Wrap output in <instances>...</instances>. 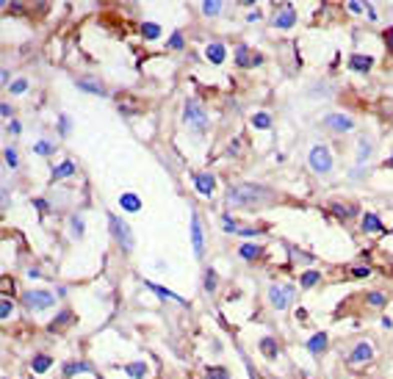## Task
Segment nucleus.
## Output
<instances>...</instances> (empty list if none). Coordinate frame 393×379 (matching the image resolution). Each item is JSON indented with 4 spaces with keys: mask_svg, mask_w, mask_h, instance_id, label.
<instances>
[{
    "mask_svg": "<svg viewBox=\"0 0 393 379\" xmlns=\"http://www.w3.org/2000/svg\"><path fill=\"white\" fill-rule=\"evenodd\" d=\"M266 200H268V194L260 186H236V188H230V194H227L230 205H260V202H266Z\"/></svg>",
    "mask_w": 393,
    "mask_h": 379,
    "instance_id": "nucleus-1",
    "label": "nucleus"
},
{
    "mask_svg": "<svg viewBox=\"0 0 393 379\" xmlns=\"http://www.w3.org/2000/svg\"><path fill=\"white\" fill-rule=\"evenodd\" d=\"M183 116H186V124H191L194 130H205V128H208V114H205V108L200 106L196 100H188V102H186Z\"/></svg>",
    "mask_w": 393,
    "mask_h": 379,
    "instance_id": "nucleus-2",
    "label": "nucleus"
},
{
    "mask_svg": "<svg viewBox=\"0 0 393 379\" xmlns=\"http://www.w3.org/2000/svg\"><path fill=\"white\" fill-rule=\"evenodd\" d=\"M310 169L318 174H327L330 169H332V155H330V150L324 147V144H316V147L310 150Z\"/></svg>",
    "mask_w": 393,
    "mask_h": 379,
    "instance_id": "nucleus-3",
    "label": "nucleus"
},
{
    "mask_svg": "<svg viewBox=\"0 0 393 379\" xmlns=\"http://www.w3.org/2000/svg\"><path fill=\"white\" fill-rule=\"evenodd\" d=\"M22 302H25V308H28V310H48L56 299H53L50 290H28V294L22 296Z\"/></svg>",
    "mask_w": 393,
    "mask_h": 379,
    "instance_id": "nucleus-4",
    "label": "nucleus"
},
{
    "mask_svg": "<svg viewBox=\"0 0 393 379\" xmlns=\"http://www.w3.org/2000/svg\"><path fill=\"white\" fill-rule=\"evenodd\" d=\"M108 224H111V232L116 236V241L122 244L125 249H133V236H130V227L125 224V222L120 219L116 214H111L108 216Z\"/></svg>",
    "mask_w": 393,
    "mask_h": 379,
    "instance_id": "nucleus-5",
    "label": "nucleus"
},
{
    "mask_svg": "<svg viewBox=\"0 0 393 379\" xmlns=\"http://www.w3.org/2000/svg\"><path fill=\"white\" fill-rule=\"evenodd\" d=\"M291 296H294V285H272V288H268V302L277 310H286Z\"/></svg>",
    "mask_w": 393,
    "mask_h": 379,
    "instance_id": "nucleus-6",
    "label": "nucleus"
},
{
    "mask_svg": "<svg viewBox=\"0 0 393 379\" xmlns=\"http://www.w3.org/2000/svg\"><path fill=\"white\" fill-rule=\"evenodd\" d=\"M191 246H194V255L202 258L205 255V236H202V224H200V216H191Z\"/></svg>",
    "mask_w": 393,
    "mask_h": 379,
    "instance_id": "nucleus-7",
    "label": "nucleus"
},
{
    "mask_svg": "<svg viewBox=\"0 0 393 379\" xmlns=\"http://www.w3.org/2000/svg\"><path fill=\"white\" fill-rule=\"evenodd\" d=\"M263 61V56L260 53H255V50H250V48H236V64L238 66H258Z\"/></svg>",
    "mask_w": 393,
    "mask_h": 379,
    "instance_id": "nucleus-8",
    "label": "nucleus"
},
{
    "mask_svg": "<svg viewBox=\"0 0 393 379\" xmlns=\"http://www.w3.org/2000/svg\"><path fill=\"white\" fill-rule=\"evenodd\" d=\"M324 124H327V128H332V130H338V133H346V130H352V128H354L352 116H344V114H327V116H324Z\"/></svg>",
    "mask_w": 393,
    "mask_h": 379,
    "instance_id": "nucleus-9",
    "label": "nucleus"
},
{
    "mask_svg": "<svg viewBox=\"0 0 393 379\" xmlns=\"http://www.w3.org/2000/svg\"><path fill=\"white\" fill-rule=\"evenodd\" d=\"M194 183H196V191H200L202 196H210V194H214V188H216V178H214V174H208V172L196 174Z\"/></svg>",
    "mask_w": 393,
    "mask_h": 379,
    "instance_id": "nucleus-10",
    "label": "nucleus"
},
{
    "mask_svg": "<svg viewBox=\"0 0 393 379\" xmlns=\"http://www.w3.org/2000/svg\"><path fill=\"white\" fill-rule=\"evenodd\" d=\"M294 22H296V12H294V8H282V12H277V17L272 20L274 28H291Z\"/></svg>",
    "mask_w": 393,
    "mask_h": 379,
    "instance_id": "nucleus-11",
    "label": "nucleus"
},
{
    "mask_svg": "<svg viewBox=\"0 0 393 379\" xmlns=\"http://www.w3.org/2000/svg\"><path fill=\"white\" fill-rule=\"evenodd\" d=\"M120 205H122V210H128V214H136V210H142V200H138L133 191H125V194L120 196Z\"/></svg>",
    "mask_w": 393,
    "mask_h": 379,
    "instance_id": "nucleus-12",
    "label": "nucleus"
},
{
    "mask_svg": "<svg viewBox=\"0 0 393 379\" xmlns=\"http://www.w3.org/2000/svg\"><path fill=\"white\" fill-rule=\"evenodd\" d=\"M371 354H374L371 344H358L354 349H352V354H349V362H363V360H371Z\"/></svg>",
    "mask_w": 393,
    "mask_h": 379,
    "instance_id": "nucleus-13",
    "label": "nucleus"
},
{
    "mask_svg": "<svg viewBox=\"0 0 393 379\" xmlns=\"http://www.w3.org/2000/svg\"><path fill=\"white\" fill-rule=\"evenodd\" d=\"M349 66L354 72H368L371 66H374V58H371V56H360L358 53V56H352V58H349Z\"/></svg>",
    "mask_w": 393,
    "mask_h": 379,
    "instance_id": "nucleus-14",
    "label": "nucleus"
},
{
    "mask_svg": "<svg viewBox=\"0 0 393 379\" xmlns=\"http://www.w3.org/2000/svg\"><path fill=\"white\" fill-rule=\"evenodd\" d=\"M363 230L366 232H385V227H382V222H380L376 214H366L363 216Z\"/></svg>",
    "mask_w": 393,
    "mask_h": 379,
    "instance_id": "nucleus-15",
    "label": "nucleus"
},
{
    "mask_svg": "<svg viewBox=\"0 0 393 379\" xmlns=\"http://www.w3.org/2000/svg\"><path fill=\"white\" fill-rule=\"evenodd\" d=\"M205 56H208V61H210V64H222V61H224V48H222L219 42H214V44H208Z\"/></svg>",
    "mask_w": 393,
    "mask_h": 379,
    "instance_id": "nucleus-16",
    "label": "nucleus"
},
{
    "mask_svg": "<svg viewBox=\"0 0 393 379\" xmlns=\"http://www.w3.org/2000/svg\"><path fill=\"white\" fill-rule=\"evenodd\" d=\"M324 346H327V335H324V332H318V335H313V338L308 340V349L313 352V354L324 352Z\"/></svg>",
    "mask_w": 393,
    "mask_h": 379,
    "instance_id": "nucleus-17",
    "label": "nucleus"
},
{
    "mask_svg": "<svg viewBox=\"0 0 393 379\" xmlns=\"http://www.w3.org/2000/svg\"><path fill=\"white\" fill-rule=\"evenodd\" d=\"M147 288H152L158 296H164V299H172V302H178V304H186L183 302V296H178V294H172V290H166V288H161V285H155V282H147Z\"/></svg>",
    "mask_w": 393,
    "mask_h": 379,
    "instance_id": "nucleus-18",
    "label": "nucleus"
},
{
    "mask_svg": "<svg viewBox=\"0 0 393 379\" xmlns=\"http://www.w3.org/2000/svg\"><path fill=\"white\" fill-rule=\"evenodd\" d=\"M72 172H75V164H72V160H64V164H61V166H56V169H53V180L70 178Z\"/></svg>",
    "mask_w": 393,
    "mask_h": 379,
    "instance_id": "nucleus-19",
    "label": "nucleus"
},
{
    "mask_svg": "<svg viewBox=\"0 0 393 379\" xmlns=\"http://www.w3.org/2000/svg\"><path fill=\"white\" fill-rule=\"evenodd\" d=\"M78 89L92 92V94H106V89H102L100 83H94V80H78Z\"/></svg>",
    "mask_w": 393,
    "mask_h": 379,
    "instance_id": "nucleus-20",
    "label": "nucleus"
},
{
    "mask_svg": "<svg viewBox=\"0 0 393 379\" xmlns=\"http://www.w3.org/2000/svg\"><path fill=\"white\" fill-rule=\"evenodd\" d=\"M258 255H260V246H255V244H244L241 246V258L244 260H255Z\"/></svg>",
    "mask_w": 393,
    "mask_h": 379,
    "instance_id": "nucleus-21",
    "label": "nucleus"
},
{
    "mask_svg": "<svg viewBox=\"0 0 393 379\" xmlns=\"http://www.w3.org/2000/svg\"><path fill=\"white\" fill-rule=\"evenodd\" d=\"M260 352L268 357V360H274V357H277V346H274V340L272 338H263L260 340Z\"/></svg>",
    "mask_w": 393,
    "mask_h": 379,
    "instance_id": "nucleus-22",
    "label": "nucleus"
},
{
    "mask_svg": "<svg viewBox=\"0 0 393 379\" xmlns=\"http://www.w3.org/2000/svg\"><path fill=\"white\" fill-rule=\"evenodd\" d=\"M125 371H128V374H130V376H133V379H142V376H144V374H147V366H144V362H130V366H128V368H125Z\"/></svg>",
    "mask_w": 393,
    "mask_h": 379,
    "instance_id": "nucleus-23",
    "label": "nucleus"
},
{
    "mask_svg": "<svg viewBox=\"0 0 393 379\" xmlns=\"http://www.w3.org/2000/svg\"><path fill=\"white\" fill-rule=\"evenodd\" d=\"M142 34H144V39H158V36H161V28H158V25H152V22H144L142 25Z\"/></svg>",
    "mask_w": 393,
    "mask_h": 379,
    "instance_id": "nucleus-24",
    "label": "nucleus"
},
{
    "mask_svg": "<svg viewBox=\"0 0 393 379\" xmlns=\"http://www.w3.org/2000/svg\"><path fill=\"white\" fill-rule=\"evenodd\" d=\"M222 3H224V0H205V3H202V12L208 14V17H210V14H219V12H222Z\"/></svg>",
    "mask_w": 393,
    "mask_h": 379,
    "instance_id": "nucleus-25",
    "label": "nucleus"
},
{
    "mask_svg": "<svg viewBox=\"0 0 393 379\" xmlns=\"http://www.w3.org/2000/svg\"><path fill=\"white\" fill-rule=\"evenodd\" d=\"M252 124H255L258 130H266L268 124H272V119H268V114H255V116H252Z\"/></svg>",
    "mask_w": 393,
    "mask_h": 379,
    "instance_id": "nucleus-26",
    "label": "nucleus"
},
{
    "mask_svg": "<svg viewBox=\"0 0 393 379\" xmlns=\"http://www.w3.org/2000/svg\"><path fill=\"white\" fill-rule=\"evenodd\" d=\"M48 368H50V357H44V354L34 357V371H36V374H42V371H48Z\"/></svg>",
    "mask_w": 393,
    "mask_h": 379,
    "instance_id": "nucleus-27",
    "label": "nucleus"
},
{
    "mask_svg": "<svg viewBox=\"0 0 393 379\" xmlns=\"http://www.w3.org/2000/svg\"><path fill=\"white\" fill-rule=\"evenodd\" d=\"M332 210H335V216H340V219H349V216L354 214L352 205H332Z\"/></svg>",
    "mask_w": 393,
    "mask_h": 379,
    "instance_id": "nucleus-28",
    "label": "nucleus"
},
{
    "mask_svg": "<svg viewBox=\"0 0 393 379\" xmlns=\"http://www.w3.org/2000/svg\"><path fill=\"white\" fill-rule=\"evenodd\" d=\"M78 371H92V368L86 366V362H70V366L64 368V374H66V376H72V374H78Z\"/></svg>",
    "mask_w": 393,
    "mask_h": 379,
    "instance_id": "nucleus-29",
    "label": "nucleus"
},
{
    "mask_svg": "<svg viewBox=\"0 0 393 379\" xmlns=\"http://www.w3.org/2000/svg\"><path fill=\"white\" fill-rule=\"evenodd\" d=\"M368 155H371V144L363 138V142H360V150H358V164H363V160L368 158Z\"/></svg>",
    "mask_w": 393,
    "mask_h": 379,
    "instance_id": "nucleus-30",
    "label": "nucleus"
},
{
    "mask_svg": "<svg viewBox=\"0 0 393 379\" xmlns=\"http://www.w3.org/2000/svg\"><path fill=\"white\" fill-rule=\"evenodd\" d=\"M316 282H318V274H316V272H308V274H302V288H313Z\"/></svg>",
    "mask_w": 393,
    "mask_h": 379,
    "instance_id": "nucleus-31",
    "label": "nucleus"
},
{
    "mask_svg": "<svg viewBox=\"0 0 393 379\" xmlns=\"http://www.w3.org/2000/svg\"><path fill=\"white\" fill-rule=\"evenodd\" d=\"M208 379H230L224 368H208Z\"/></svg>",
    "mask_w": 393,
    "mask_h": 379,
    "instance_id": "nucleus-32",
    "label": "nucleus"
},
{
    "mask_svg": "<svg viewBox=\"0 0 393 379\" xmlns=\"http://www.w3.org/2000/svg\"><path fill=\"white\" fill-rule=\"evenodd\" d=\"M205 290H216V272H205Z\"/></svg>",
    "mask_w": 393,
    "mask_h": 379,
    "instance_id": "nucleus-33",
    "label": "nucleus"
},
{
    "mask_svg": "<svg viewBox=\"0 0 393 379\" xmlns=\"http://www.w3.org/2000/svg\"><path fill=\"white\" fill-rule=\"evenodd\" d=\"M368 304H371V308H382V304H385V296L374 290V294H368Z\"/></svg>",
    "mask_w": 393,
    "mask_h": 379,
    "instance_id": "nucleus-34",
    "label": "nucleus"
},
{
    "mask_svg": "<svg viewBox=\"0 0 393 379\" xmlns=\"http://www.w3.org/2000/svg\"><path fill=\"white\" fill-rule=\"evenodd\" d=\"M72 232H75V238L84 236V222L78 219V216H72Z\"/></svg>",
    "mask_w": 393,
    "mask_h": 379,
    "instance_id": "nucleus-35",
    "label": "nucleus"
},
{
    "mask_svg": "<svg viewBox=\"0 0 393 379\" xmlns=\"http://www.w3.org/2000/svg\"><path fill=\"white\" fill-rule=\"evenodd\" d=\"M34 150H36V152H39V155H50V152H53V147H50L48 142H39V144H36Z\"/></svg>",
    "mask_w": 393,
    "mask_h": 379,
    "instance_id": "nucleus-36",
    "label": "nucleus"
},
{
    "mask_svg": "<svg viewBox=\"0 0 393 379\" xmlns=\"http://www.w3.org/2000/svg\"><path fill=\"white\" fill-rule=\"evenodd\" d=\"M169 48H172V50H180V48H183V36L174 34L172 39H169Z\"/></svg>",
    "mask_w": 393,
    "mask_h": 379,
    "instance_id": "nucleus-37",
    "label": "nucleus"
},
{
    "mask_svg": "<svg viewBox=\"0 0 393 379\" xmlns=\"http://www.w3.org/2000/svg\"><path fill=\"white\" fill-rule=\"evenodd\" d=\"M6 164H8V166H12V169H14V166H17V152H14V150H12V147H8V150H6Z\"/></svg>",
    "mask_w": 393,
    "mask_h": 379,
    "instance_id": "nucleus-38",
    "label": "nucleus"
},
{
    "mask_svg": "<svg viewBox=\"0 0 393 379\" xmlns=\"http://www.w3.org/2000/svg\"><path fill=\"white\" fill-rule=\"evenodd\" d=\"M25 89H28V83H25V80H17V83H12V92H14V94H22Z\"/></svg>",
    "mask_w": 393,
    "mask_h": 379,
    "instance_id": "nucleus-39",
    "label": "nucleus"
},
{
    "mask_svg": "<svg viewBox=\"0 0 393 379\" xmlns=\"http://www.w3.org/2000/svg\"><path fill=\"white\" fill-rule=\"evenodd\" d=\"M385 44H388V50H390V56H393V28L385 30Z\"/></svg>",
    "mask_w": 393,
    "mask_h": 379,
    "instance_id": "nucleus-40",
    "label": "nucleus"
},
{
    "mask_svg": "<svg viewBox=\"0 0 393 379\" xmlns=\"http://www.w3.org/2000/svg\"><path fill=\"white\" fill-rule=\"evenodd\" d=\"M8 313H12V304H8V299H3V304H0V316L8 318Z\"/></svg>",
    "mask_w": 393,
    "mask_h": 379,
    "instance_id": "nucleus-41",
    "label": "nucleus"
},
{
    "mask_svg": "<svg viewBox=\"0 0 393 379\" xmlns=\"http://www.w3.org/2000/svg\"><path fill=\"white\" fill-rule=\"evenodd\" d=\"M352 274H354V277H368L371 272H368V266H358V268H354Z\"/></svg>",
    "mask_w": 393,
    "mask_h": 379,
    "instance_id": "nucleus-42",
    "label": "nucleus"
},
{
    "mask_svg": "<svg viewBox=\"0 0 393 379\" xmlns=\"http://www.w3.org/2000/svg\"><path fill=\"white\" fill-rule=\"evenodd\" d=\"M349 8H352L354 14H360V12H363V3H360V0H352V3H349Z\"/></svg>",
    "mask_w": 393,
    "mask_h": 379,
    "instance_id": "nucleus-43",
    "label": "nucleus"
},
{
    "mask_svg": "<svg viewBox=\"0 0 393 379\" xmlns=\"http://www.w3.org/2000/svg\"><path fill=\"white\" fill-rule=\"evenodd\" d=\"M61 133H64V136L70 133V119H66V116H61Z\"/></svg>",
    "mask_w": 393,
    "mask_h": 379,
    "instance_id": "nucleus-44",
    "label": "nucleus"
},
{
    "mask_svg": "<svg viewBox=\"0 0 393 379\" xmlns=\"http://www.w3.org/2000/svg\"><path fill=\"white\" fill-rule=\"evenodd\" d=\"M260 17H263V14L258 12V8H255V12H252V14H246V20H250V22H258V20H260Z\"/></svg>",
    "mask_w": 393,
    "mask_h": 379,
    "instance_id": "nucleus-45",
    "label": "nucleus"
},
{
    "mask_svg": "<svg viewBox=\"0 0 393 379\" xmlns=\"http://www.w3.org/2000/svg\"><path fill=\"white\" fill-rule=\"evenodd\" d=\"M8 133H20V124L17 122H8Z\"/></svg>",
    "mask_w": 393,
    "mask_h": 379,
    "instance_id": "nucleus-46",
    "label": "nucleus"
},
{
    "mask_svg": "<svg viewBox=\"0 0 393 379\" xmlns=\"http://www.w3.org/2000/svg\"><path fill=\"white\" fill-rule=\"evenodd\" d=\"M385 169H393V155L388 158V164H385Z\"/></svg>",
    "mask_w": 393,
    "mask_h": 379,
    "instance_id": "nucleus-47",
    "label": "nucleus"
},
{
    "mask_svg": "<svg viewBox=\"0 0 393 379\" xmlns=\"http://www.w3.org/2000/svg\"><path fill=\"white\" fill-rule=\"evenodd\" d=\"M238 3H244V6H252V3H255V0H238Z\"/></svg>",
    "mask_w": 393,
    "mask_h": 379,
    "instance_id": "nucleus-48",
    "label": "nucleus"
}]
</instances>
